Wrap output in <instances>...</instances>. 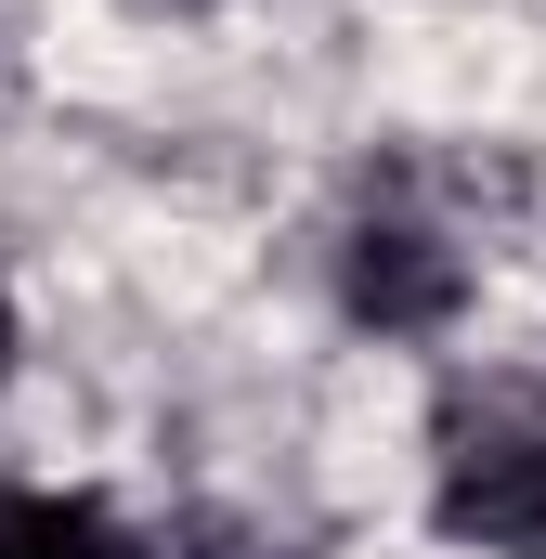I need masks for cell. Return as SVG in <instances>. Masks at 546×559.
I'll return each mask as SVG.
<instances>
[{"label":"cell","instance_id":"1","mask_svg":"<svg viewBox=\"0 0 546 559\" xmlns=\"http://www.w3.org/2000/svg\"><path fill=\"white\" fill-rule=\"evenodd\" d=\"M442 534L546 547V391L534 378H482L442 404Z\"/></svg>","mask_w":546,"mask_h":559},{"label":"cell","instance_id":"2","mask_svg":"<svg viewBox=\"0 0 546 559\" xmlns=\"http://www.w3.org/2000/svg\"><path fill=\"white\" fill-rule=\"evenodd\" d=\"M339 299H352L365 325H391V338H429V325H455V299H468V261H455L429 222H352Z\"/></svg>","mask_w":546,"mask_h":559},{"label":"cell","instance_id":"3","mask_svg":"<svg viewBox=\"0 0 546 559\" xmlns=\"http://www.w3.org/2000/svg\"><path fill=\"white\" fill-rule=\"evenodd\" d=\"M0 559H131L92 495H0Z\"/></svg>","mask_w":546,"mask_h":559},{"label":"cell","instance_id":"4","mask_svg":"<svg viewBox=\"0 0 546 559\" xmlns=\"http://www.w3.org/2000/svg\"><path fill=\"white\" fill-rule=\"evenodd\" d=\"M143 559H261V547H248V534H235V521H182V534H169V547H143Z\"/></svg>","mask_w":546,"mask_h":559}]
</instances>
